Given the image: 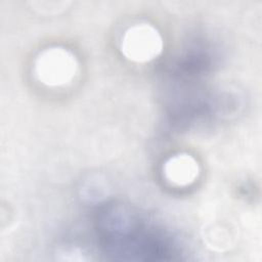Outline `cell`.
<instances>
[{"label": "cell", "instance_id": "3957f363", "mask_svg": "<svg viewBox=\"0 0 262 262\" xmlns=\"http://www.w3.org/2000/svg\"><path fill=\"white\" fill-rule=\"evenodd\" d=\"M165 179L175 186H187L193 183L200 175L198 161L186 152L170 157L163 165Z\"/></svg>", "mask_w": 262, "mask_h": 262}, {"label": "cell", "instance_id": "7a4b0ae2", "mask_svg": "<svg viewBox=\"0 0 262 262\" xmlns=\"http://www.w3.org/2000/svg\"><path fill=\"white\" fill-rule=\"evenodd\" d=\"M121 52L134 62H148L157 58L163 50V38L157 28L140 23L129 27L121 39Z\"/></svg>", "mask_w": 262, "mask_h": 262}, {"label": "cell", "instance_id": "6da1fadb", "mask_svg": "<svg viewBox=\"0 0 262 262\" xmlns=\"http://www.w3.org/2000/svg\"><path fill=\"white\" fill-rule=\"evenodd\" d=\"M79 62L68 48L51 46L40 51L34 62V73L42 84L60 87L70 84L77 76Z\"/></svg>", "mask_w": 262, "mask_h": 262}, {"label": "cell", "instance_id": "277c9868", "mask_svg": "<svg viewBox=\"0 0 262 262\" xmlns=\"http://www.w3.org/2000/svg\"><path fill=\"white\" fill-rule=\"evenodd\" d=\"M56 259L61 261H86L88 258L86 257V254H84L79 249H67L61 251L58 254V257Z\"/></svg>", "mask_w": 262, "mask_h": 262}]
</instances>
